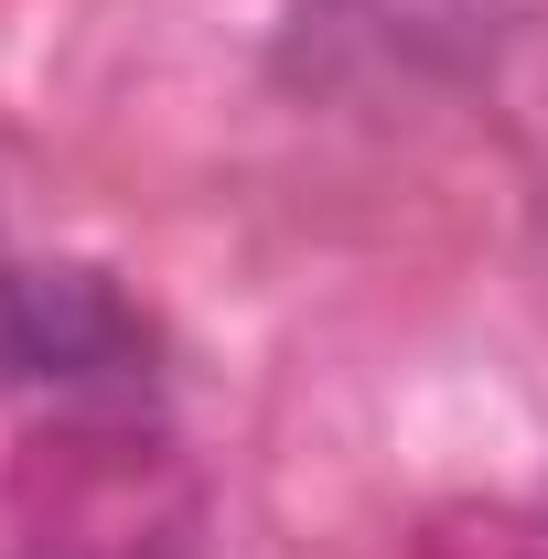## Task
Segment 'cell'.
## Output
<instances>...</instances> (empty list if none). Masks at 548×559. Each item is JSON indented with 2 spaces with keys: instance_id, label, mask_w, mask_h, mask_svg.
<instances>
[{
  "instance_id": "2",
  "label": "cell",
  "mask_w": 548,
  "mask_h": 559,
  "mask_svg": "<svg viewBox=\"0 0 548 559\" xmlns=\"http://www.w3.org/2000/svg\"><path fill=\"white\" fill-rule=\"evenodd\" d=\"M151 377V323L119 280L0 259V388L22 399H119Z\"/></svg>"
},
{
  "instance_id": "1",
  "label": "cell",
  "mask_w": 548,
  "mask_h": 559,
  "mask_svg": "<svg viewBox=\"0 0 548 559\" xmlns=\"http://www.w3.org/2000/svg\"><path fill=\"white\" fill-rule=\"evenodd\" d=\"M22 559H194V474L130 409L55 419L11 474Z\"/></svg>"
}]
</instances>
